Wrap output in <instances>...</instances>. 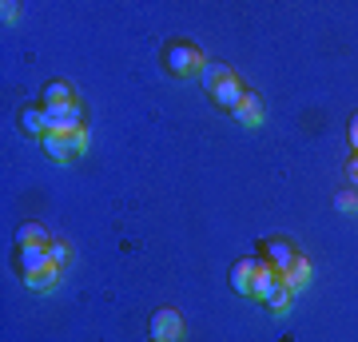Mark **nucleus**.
Masks as SVG:
<instances>
[{"mask_svg": "<svg viewBox=\"0 0 358 342\" xmlns=\"http://www.w3.org/2000/svg\"><path fill=\"white\" fill-rule=\"evenodd\" d=\"M199 84H203V92H207V100L215 104L219 112H235L239 104H243V96L251 88H247L243 80L231 72L227 64H207L203 68V76H199Z\"/></svg>", "mask_w": 358, "mask_h": 342, "instance_id": "1", "label": "nucleus"}, {"mask_svg": "<svg viewBox=\"0 0 358 342\" xmlns=\"http://www.w3.org/2000/svg\"><path fill=\"white\" fill-rule=\"evenodd\" d=\"M207 52L192 40H167L164 44V72L176 80H192V76H203L207 68Z\"/></svg>", "mask_w": 358, "mask_h": 342, "instance_id": "2", "label": "nucleus"}, {"mask_svg": "<svg viewBox=\"0 0 358 342\" xmlns=\"http://www.w3.org/2000/svg\"><path fill=\"white\" fill-rule=\"evenodd\" d=\"M40 152L48 155L52 164H76L80 155L88 152V127H80L72 136H60V131H48L40 140Z\"/></svg>", "mask_w": 358, "mask_h": 342, "instance_id": "3", "label": "nucleus"}, {"mask_svg": "<svg viewBox=\"0 0 358 342\" xmlns=\"http://www.w3.org/2000/svg\"><path fill=\"white\" fill-rule=\"evenodd\" d=\"M148 330H152V339H159V342H179L183 339V315H179L176 306H159V311H152V318H148Z\"/></svg>", "mask_w": 358, "mask_h": 342, "instance_id": "4", "label": "nucleus"}, {"mask_svg": "<svg viewBox=\"0 0 358 342\" xmlns=\"http://www.w3.org/2000/svg\"><path fill=\"white\" fill-rule=\"evenodd\" d=\"M259 247H263V263H271L275 271H279V275H282V271H287V266L294 263V259H299V255H303V251H299V247H294L291 239H287V235H275V239L259 243Z\"/></svg>", "mask_w": 358, "mask_h": 342, "instance_id": "5", "label": "nucleus"}, {"mask_svg": "<svg viewBox=\"0 0 358 342\" xmlns=\"http://www.w3.org/2000/svg\"><path fill=\"white\" fill-rule=\"evenodd\" d=\"M48 112V131H60V136H72L84 127V108L80 104H64V108H44Z\"/></svg>", "mask_w": 358, "mask_h": 342, "instance_id": "6", "label": "nucleus"}, {"mask_svg": "<svg viewBox=\"0 0 358 342\" xmlns=\"http://www.w3.org/2000/svg\"><path fill=\"white\" fill-rule=\"evenodd\" d=\"M231 115H235L243 127H263V120H267V104H263V96H259V92H247L243 104H239Z\"/></svg>", "mask_w": 358, "mask_h": 342, "instance_id": "7", "label": "nucleus"}, {"mask_svg": "<svg viewBox=\"0 0 358 342\" xmlns=\"http://www.w3.org/2000/svg\"><path fill=\"white\" fill-rule=\"evenodd\" d=\"M64 104H80L76 100V88L68 80H48L40 88V108H64Z\"/></svg>", "mask_w": 358, "mask_h": 342, "instance_id": "8", "label": "nucleus"}, {"mask_svg": "<svg viewBox=\"0 0 358 342\" xmlns=\"http://www.w3.org/2000/svg\"><path fill=\"white\" fill-rule=\"evenodd\" d=\"M255 266H259V259H235L231 263V291L235 294H247L251 299V279H255Z\"/></svg>", "mask_w": 358, "mask_h": 342, "instance_id": "9", "label": "nucleus"}, {"mask_svg": "<svg viewBox=\"0 0 358 342\" xmlns=\"http://www.w3.org/2000/svg\"><path fill=\"white\" fill-rule=\"evenodd\" d=\"M310 275H315L310 259H307V255H299V259H294V263L287 266V271H282V283H287V287H291L294 294H303V291L310 287Z\"/></svg>", "mask_w": 358, "mask_h": 342, "instance_id": "10", "label": "nucleus"}, {"mask_svg": "<svg viewBox=\"0 0 358 342\" xmlns=\"http://www.w3.org/2000/svg\"><path fill=\"white\" fill-rule=\"evenodd\" d=\"M20 279H24L28 291L48 294V291H56V287H60V266L48 263V266H40V271H28V275H20Z\"/></svg>", "mask_w": 358, "mask_h": 342, "instance_id": "11", "label": "nucleus"}, {"mask_svg": "<svg viewBox=\"0 0 358 342\" xmlns=\"http://www.w3.org/2000/svg\"><path fill=\"white\" fill-rule=\"evenodd\" d=\"M20 131H24L28 140H44V136H48V112H44V108H24V112H20Z\"/></svg>", "mask_w": 358, "mask_h": 342, "instance_id": "12", "label": "nucleus"}, {"mask_svg": "<svg viewBox=\"0 0 358 342\" xmlns=\"http://www.w3.org/2000/svg\"><path fill=\"white\" fill-rule=\"evenodd\" d=\"M279 279H282L279 271H275L271 263H263V259H259V266H255V279H251V299H255V303H263V299L271 294V287H275Z\"/></svg>", "mask_w": 358, "mask_h": 342, "instance_id": "13", "label": "nucleus"}, {"mask_svg": "<svg viewBox=\"0 0 358 342\" xmlns=\"http://www.w3.org/2000/svg\"><path fill=\"white\" fill-rule=\"evenodd\" d=\"M48 247H16V266H20V275L28 271H40V266H48Z\"/></svg>", "mask_w": 358, "mask_h": 342, "instance_id": "14", "label": "nucleus"}, {"mask_svg": "<svg viewBox=\"0 0 358 342\" xmlns=\"http://www.w3.org/2000/svg\"><path fill=\"white\" fill-rule=\"evenodd\" d=\"M291 299H294V291H291V287H287V283H275V287H271V294H267V299H263V306H267V311H271V315H287V311H291Z\"/></svg>", "mask_w": 358, "mask_h": 342, "instance_id": "15", "label": "nucleus"}, {"mask_svg": "<svg viewBox=\"0 0 358 342\" xmlns=\"http://www.w3.org/2000/svg\"><path fill=\"white\" fill-rule=\"evenodd\" d=\"M48 231H44V223H20L16 227V247H48Z\"/></svg>", "mask_w": 358, "mask_h": 342, "instance_id": "16", "label": "nucleus"}, {"mask_svg": "<svg viewBox=\"0 0 358 342\" xmlns=\"http://www.w3.org/2000/svg\"><path fill=\"white\" fill-rule=\"evenodd\" d=\"M334 207H338V215H358V191L343 187L338 195H334Z\"/></svg>", "mask_w": 358, "mask_h": 342, "instance_id": "17", "label": "nucleus"}, {"mask_svg": "<svg viewBox=\"0 0 358 342\" xmlns=\"http://www.w3.org/2000/svg\"><path fill=\"white\" fill-rule=\"evenodd\" d=\"M48 259H52L56 266H64L68 259H72V247H68V243H60V239H52V243H48Z\"/></svg>", "mask_w": 358, "mask_h": 342, "instance_id": "18", "label": "nucleus"}, {"mask_svg": "<svg viewBox=\"0 0 358 342\" xmlns=\"http://www.w3.org/2000/svg\"><path fill=\"white\" fill-rule=\"evenodd\" d=\"M346 140H350V148L358 152V112L350 115V124H346Z\"/></svg>", "mask_w": 358, "mask_h": 342, "instance_id": "19", "label": "nucleus"}, {"mask_svg": "<svg viewBox=\"0 0 358 342\" xmlns=\"http://www.w3.org/2000/svg\"><path fill=\"white\" fill-rule=\"evenodd\" d=\"M0 16H4L8 24H16V20H20V4H0Z\"/></svg>", "mask_w": 358, "mask_h": 342, "instance_id": "20", "label": "nucleus"}, {"mask_svg": "<svg viewBox=\"0 0 358 342\" xmlns=\"http://www.w3.org/2000/svg\"><path fill=\"white\" fill-rule=\"evenodd\" d=\"M346 179H350V187L358 191V159L350 155V164H346Z\"/></svg>", "mask_w": 358, "mask_h": 342, "instance_id": "21", "label": "nucleus"}, {"mask_svg": "<svg viewBox=\"0 0 358 342\" xmlns=\"http://www.w3.org/2000/svg\"><path fill=\"white\" fill-rule=\"evenodd\" d=\"M152 342H159V339H152Z\"/></svg>", "mask_w": 358, "mask_h": 342, "instance_id": "22", "label": "nucleus"}, {"mask_svg": "<svg viewBox=\"0 0 358 342\" xmlns=\"http://www.w3.org/2000/svg\"><path fill=\"white\" fill-rule=\"evenodd\" d=\"M355 159H358V152H355Z\"/></svg>", "mask_w": 358, "mask_h": 342, "instance_id": "23", "label": "nucleus"}]
</instances>
